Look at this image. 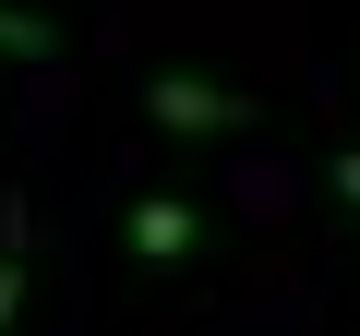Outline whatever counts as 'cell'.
<instances>
[{
  "instance_id": "3957f363",
  "label": "cell",
  "mask_w": 360,
  "mask_h": 336,
  "mask_svg": "<svg viewBox=\"0 0 360 336\" xmlns=\"http://www.w3.org/2000/svg\"><path fill=\"white\" fill-rule=\"evenodd\" d=\"M13 312H25V193L0 205V336H13Z\"/></svg>"
},
{
  "instance_id": "277c9868",
  "label": "cell",
  "mask_w": 360,
  "mask_h": 336,
  "mask_svg": "<svg viewBox=\"0 0 360 336\" xmlns=\"http://www.w3.org/2000/svg\"><path fill=\"white\" fill-rule=\"evenodd\" d=\"M60 49V25L49 13H13V0H0V60H49Z\"/></svg>"
},
{
  "instance_id": "7a4b0ae2",
  "label": "cell",
  "mask_w": 360,
  "mask_h": 336,
  "mask_svg": "<svg viewBox=\"0 0 360 336\" xmlns=\"http://www.w3.org/2000/svg\"><path fill=\"white\" fill-rule=\"evenodd\" d=\"M120 240H132V264H156V276H180L205 252V217L180 205V193H132V217H120Z\"/></svg>"
},
{
  "instance_id": "6da1fadb",
  "label": "cell",
  "mask_w": 360,
  "mask_h": 336,
  "mask_svg": "<svg viewBox=\"0 0 360 336\" xmlns=\"http://www.w3.org/2000/svg\"><path fill=\"white\" fill-rule=\"evenodd\" d=\"M144 120L156 132H252V96L217 72H144Z\"/></svg>"
},
{
  "instance_id": "5b68a950",
  "label": "cell",
  "mask_w": 360,
  "mask_h": 336,
  "mask_svg": "<svg viewBox=\"0 0 360 336\" xmlns=\"http://www.w3.org/2000/svg\"><path fill=\"white\" fill-rule=\"evenodd\" d=\"M324 181H336V205L360 217V144H336V156H324Z\"/></svg>"
}]
</instances>
